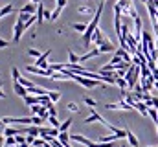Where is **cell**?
Masks as SVG:
<instances>
[{"mask_svg": "<svg viewBox=\"0 0 158 147\" xmlns=\"http://www.w3.org/2000/svg\"><path fill=\"white\" fill-rule=\"evenodd\" d=\"M151 107L158 109V98H153V99H151Z\"/></svg>", "mask_w": 158, "mask_h": 147, "instance_id": "f35d334b", "label": "cell"}, {"mask_svg": "<svg viewBox=\"0 0 158 147\" xmlns=\"http://www.w3.org/2000/svg\"><path fill=\"white\" fill-rule=\"evenodd\" d=\"M92 42H94V44H96L98 48H99V46H103V44H112V42H110V40H109V39L105 37L103 30H99V28H98V30L94 32V35H92Z\"/></svg>", "mask_w": 158, "mask_h": 147, "instance_id": "3957f363", "label": "cell"}, {"mask_svg": "<svg viewBox=\"0 0 158 147\" xmlns=\"http://www.w3.org/2000/svg\"><path fill=\"white\" fill-rule=\"evenodd\" d=\"M31 112H33V116H39V110H40V105H33V107H30Z\"/></svg>", "mask_w": 158, "mask_h": 147, "instance_id": "836d02e7", "label": "cell"}, {"mask_svg": "<svg viewBox=\"0 0 158 147\" xmlns=\"http://www.w3.org/2000/svg\"><path fill=\"white\" fill-rule=\"evenodd\" d=\"M66 109L70 110V112H79V105L77 103H74V101H70V103L66 105Z\"/></svg>", "mask_w": 158, "mask_h": 147, "instance_id": "f546056e", "label": "cell"}, {"mask_svg": "<svg viewBox=\"0 0 158 147\" xmlns=\"http://www.w3.org/2000/svg\"><path fill=\"white\" fill-rule=\"evenodd\" d=\"M24 32H26V30H24V22H19V20H17L15 26H13V42H19Z\"/></svg>", "mask_w": 158, "mask_h": 147, "instance_id": "52a82bcc", "label": "cell"}, {"mask_svg": "<svg viewBox=\"0 0 158 147\" xmlns=\"http://www.w3.org/2000/svg\"><path fill=\"white\" fill-rule=\"evenodd\" d=\"M13 11H15L13 4H7V6L0 7V19H2V17H6V15H9V13H13Z\"/></svg>", "mask_w": 158, "mask_h": 147, "instance_id": "e0dca14e", "label": "cell"}, {"mask_svg": "<svg viewBox=\"0 0 158 147\" xmlns=\"http://www.w3.org/2000/svg\"><path fill=\"white\" fill-rule=\"evenodd\" d=\"M99 55V48H94V50H90V52H86L85 55H81V59H79V63H85V61H90V59H94V57H98Z\"/></svg>", "mask_w": 158, "mask_h": 147, "instance_id": "ba28073f", "label": "cell"}, {"mask_svg": "<svg viewBox=\"0 0 158 147\" xmlns=\"http://www.w3.org/2000/svg\"><path fill=\"white\" fill-rule=\"evenodd\" d=\"M26 72L33 74V75H42V77H48V79H52V75H53V72L52 70H42V68H37V66H26Z\"/></svg>", "mask_w": 158, "mask_h": 147, "instance_id": "8992f818", "label": "cell"}, {"mask_svg": "<svg viewBox=\"0 0 158 147\" xmlns=\"http://www.w3.org/2000/svg\"><path fill=\"white\" fill-rule=\"evenodd\" d=\"M105 109H109V110H132V107L125 99H119L118 103H107Z\"/></svg>", "mask_w": 158, "mask_h": 147, "instance_id": "5b68a950", "label": "cell"}, {"mask_svg": "<svg viewBox=\"0 0 158 147\" xmlns=\"http://www.w3.org/2000/svg\"><path fill=\"white\" fill-rule=\"evenodd\" d=\"M116 50L118 48H114V44H103V46H99V53H116Z\"/></svg>", "mask_w": 158, "mask_h": 147, "instance_id": "9a60e30c", "label": "cell"}, {"mask_svg": "<svg viewBox=\"0 0 158 147\" xmlns=\"http://www.w3.org/2000/svg\"><path fill=\"white\" fill-rule=\"evenodd\" d=\"M44 19H46V20H52V11L44 9Z\"/></svg>", "mask_w": 158, "mask_h": 147, "instance_id": "8d00e7d4", "label": "cell"}, {"mask_svg": "<svg viewBox=\"0 0 158 147\" xmlns=\"http://www.w3.org/2000/svg\"><path fill=\"white\" fill-rule=\"evenodd\" d=\"M83 4H88V0H83Z\"/></svg>", "mask_w": 158, "mask_h": 147, "instance_id": "ee69618b", "label": "cell"}, {"mask_svg": "<svg viewBox=\"0 0 158 147\" xmlns=\"http://www.w3.org/2000/svg\"><path fill=\"white\" fill-rule=\"evenodd\" d=\"M26 134H30V136H40V127L37 125H33V127H26Z\"/></svg>", "mask_w": 158, "mask_h": 147, "instance_id": "2e32d148", "label": "cell"}, {"mask_svg": "<svg viewBox=\"0 0 158 147\" xmlns=\"http://www.w3.org/2000/svg\"><path fill=\"white\" fill-rule=\"evenodd\" d=\"M68 59H70V65H77L81 57H79V55H76V53H74L72 50H68Z\"/></svg>", "mask_w": 158, "mask_h": 147, "instance_id": "d4e9b609", "label": "cell"}, {"mask_svg": "<svg viewBox=\"0 0 158 147\" xmlns=\"http://www.w3.org/2000/svg\"><path fill=\"white\" fill-rule=\"evenodd\" d=\"M30 4H35V6H39V4H42L40 0H30Z\"/></svg>", "mask_w": 158, "mask_h": 147, "instance_id": "60d3db41", "label": "cell"}, {"mask_svg": "<svg viewBox=\"0 0 158 147\" xmlns=\"http://www.w3.org/2000/svg\"><path fill=\"white\" fill-rule=\"evenodd\" d=\"M57 140H59L63 145H68V144H70V134H68V132H61Z\"/></svg>", "mask_w": 158, "mask_h": 147, "instance_id": "603a6c76", "label": "cell"}, {"mask_svg": "<svg viewBox=\"0 0 158 147\" xmlns=\"http://www.w3.org/2000/svg\"><path fill=\"white\" fill-rule=\"evenodd\" d=\"M15 140H17V145H24L26 144V136H22V134H17Z\"/></svg>", "mask_w": 158, "mask_h": 147, "instance_id": "1f68e13d", "label": "cell"}, {"mask_svg": "<svg viewBox=\"0 0 158 147\" xmlns=\"http://www.w3.org/2000/svg\"><path fill=\"white\" fill-rule=\"evenodd\" d=\"M52 79H53V81H64V79H70V77H68V75H66V72L63 70V72H53Z\"/></svg>", "mask_w": 158, "mask_h": 147, "instance_id": "ac0fdd59", "label": "cell"}, {"mask_svg": "<svg viewBox=\"0 0 158 147\" xmlns=\"http://www.w3.org/2000/svg\"><path fill=\"white\" fill-rule=\"evenodd\" d=\"M66 6V0H57V7H64Z\"/></svg>", "mask_w": 158, "mask_h": 147, "instance_id": "ab89813d", "label": "cell"}, {"mask_svg": "<svg viewBox=\"0 0 158 147\" xmlns=\"http://www.w3.org/2000/svg\"><path fill=\"white\" fill-rule=\"evenodd\" d=\"M48 98H50V101H52V103H57V101L61 99V92H57V90H50Z\"/></svg>", "mask_w": 158, "mask_h": 147, "instance_id": "ffe728a7", "label": "cell"}, {"mask_svg": "<svg viewBox=\"0 0 158 147\" xmlns=\"http://www.w3.org/2000/svg\"><path fill=\"white\" fill-rule=\"evenodd\" d=\"M0 75H2V74H0Z\"/></svg>", "mask_w": 158, "mask_h": 147, "instance_id": "bcb514c9", "label": "cell"}, {"mask_svg": "<svg viewBox=\"0 0 158 147\" xmlns=\"http://www.w3.org/2000/svg\"><path fill=\"white\" fill-rule=\"evenodd\" d=\"M48 121H50V125H52L53 129H59V127H61V123H59V120H57L55 116H50V118H48Z\"/></svg>", "mask_w": 158, "mask_h": 147, "instance_id": "83f0119b", "label": "cell"}, {"mask_svg": "<svg viewBox=\"0 0 158 147\" xmlns=\"http://www.w3.org/2000/svg\"><path fill=\"white\" fill-rule=\"evenodd\" d=\"M142 2H143V4H149V2H151V0H142Z\"/></svg>", "mask_w": 158, "mask_h": 147, "instance_id": "7bdbcfd3", "label": "cell"}, {"mask_svg": "<svg viewBox=\"0 0 158 147\" xmlns=\"http://www.w3.org/2000/svg\"><path fill=\"white\" fill-rule=\"evenodd\" d=\"M11 75H13V83H19V81H20V77H22L17 66H13V68H11Z\"/></svg>", "mask_w": 158, "mask_h": 147, "instance_id": "4316f807", "label": "cell"}, {"mask_svg": "<svg viewBox=\"0 0 158 147\" xmlns=\"http://www.w3.org/2000/svg\"><path fill=\"white\" fill-rule=\"evenodd\" d=\"M28 55H31V57H35V59H39V57L42 55V53H40L39 50H35V48H30V50H28Z\"/></svg>", "mask_w": 158, "mask_h": 147, "instance_id": "f1b7e54d", "label": "cell"}, {"mask_svg": "<svg viewBox=\"0 0 158 147\" xmlns=\"http://www.w3.org/2000/svg\"><path fill=\"white\" fill-rule=\"evenodd\" d=\"M20 13H28V15H33V13H37V6H35V4H26V6L20 9Z\"/></svg>", "mask_w": 158, "mask_h": 147, "instance_id": "5bb4252c", "label": "cell"}, {"mask_svg": "<svg viewBox=\"0 0 158 147\" xmlns=\"http://www.w3.org/2000/svg\"><path fill=\"white\" fill-rule=\"evenodd\" d=\"M85 103H86V105H88V107H90V109H94V107H96V105H98V103H96V101H94V99H92V98H85Z\"/></svg>", "mask_w": 158, "mask_h": 147, "instance_id": "d6a6232c", "label": "cell"}, {"mask_svg": "<svg viewBox=\"0 0 158 147\" xmlns=\"http://www.w3.org/2000/svg\"><path fill=\"white\" fill-rule=\"evenodd\" d=\"M125 53H127V52H125V50H123V48H118V50H116V53H114V55H119V57H121V59H123V55H125Z\"/></svg>", "mask_w": 158, "mask_h": 147, "instance_id": "d590c367", "label": "cell"}, {"mask_svg": "<svg viewBox=\"0 0 158 147\" xmlns=\"http://www.w3.org/2000/svg\"><path fill=\"white\" fill-rule=\"evenodd\" d=\"M61 11H63V7H55V9L52 11V20H57L59 15H61Z\"/></svg>", "mask_w": 158, "mask_h": 147, "instance_id": "4dcf8cb0", "label": "cell"}, {"mask_svg": "<svg viewBox=\"0 0 158 147\" xmlns=\"http://www.w3.org/2000/svg\"><path fill=\"white\" fill-rule=\"evenodd\" d=\"M4 98H6V94L2 92V86H0V99H4Z\"/></svg>", "mask_w": 158, "mask_h": 147, "instance_id": "b9f144b4", "label": "cell"}, {"mask_svg": "<svg viewBox=\"0 0 158 147\" xmlns=\"http://www.w3.org/2000/svg\"><path fill=\"white\" fill-rule=\"evenodd\" d=\"M127 140H129V144H131L132 147H138V145H140V144H138V138H136L131 131H127Z\"/></svg>", "mask_w": 158, "mask_h": 147, "instance_id": "7402d4cb", "label": "cell"}, {"mask_svg": "<svg viewBox=\"0 0 158 147\" xmlns=\"http://www.w3.org/2000/svg\"><path fill=\"white\" fill-rule=\"evenodd\" d=\"M24 103H26L28 107H33V105H40V98H37V96H26V98H24Z\"/></svg>", "mask_w": 158, "mask_h": 147, "instance_id": "4fadbf2b", "label": "cell"}, {"mask_svg": "<svg viewBox=\"0 0 158 147\" xmlns=\"http://www.w3.org/2000/svg\"><path fill=\"white\" fill-rule=\"evenodd\" d=\"M96 11L98 9H94V6H88V4L77 7V13H81V15H96Z\"/></svg>", "mask_w": 158, "mask_h": 147, "instance_id": "8fae6325", "label": "cell"}, {"mask_svg": "<svg viewBox=\"0 0 158 147\" xmlns=\"http://www.w3.org/2000/svg\"><path fill=\"white\" fill-rule=\"evenodd\" d=\"M70 140H74V142H79V144H83V145L90 147L94 142L92 140H88V138H85V136H81V134H70Z\"/></svg>", "mask_w": 158, "mask_h": 147, "instance_id": "30bf717a", "label": "cell"}, {"mask_svg": "<svg viewBox=\"0 0 158 147\" xmlns=\"http://www.w3.org/2000/svg\"><path fill=\"white\" fill-rule=\"evenodd\" d=\"M13 90H15V94H17V96H20V98L30 96V94H28V88H26V86H22L20 83H13Z\"/></svg>", "mask_w": 158, "mask_h": 147, "instance_id": "9c48e42d", "label": "cell"}, {"mask_svg": "<svg viewBox=\"0 0 158 147\" xmlns=\"http://www.w3.org/2000/svg\"><path fill=\"white\" fill-rule=\"evenodd\" d=\"M147 116H149V118H151V120H153V121H155V123L158 125V109H155V107H149V112H147Z\"/></svg>", "mask_w": 158, "mask_h": 147, "instance_id": "44dd1931", "label": "cell"}, {"mask_svg": "<svg viewBox=\"0 0 158 147\" xmlns=\"http://www.w3.org/2000/svg\"><path fill=\"white\" fill-rule=\"evenodd\" d=\"M116 85L119 86V90H129V83H127L125 77H118L116 79Z\"/></svg>", "mask_w": 158, "mask_h": 147, "instance_id": "d6986e66", "label": "cell"}, {"mask_svg": "<svg viewBox=\"0 0 158 147\" xmlns=\"http://www.w3.org/2000/svg\"><path fill=\"white\" fill-rule=\"evenodd\" d=\"M72 28H74L76 32H79V33H85V32H86V28H88V24H81V22H76Z\"/></svg>", "mask_w": 158, "mask_h": 147, "instance_id": "484cf974", "label": "cell"}, {"mask_svg": "<svg viewBox=\"0 0 158 147\" xmlns=\"http://www.w3.org/2000/svg\"><path fill=\"white\" fill-rule=\"evenodd\" d=\"M138 77H142V70H140L138 65H132V66L129 68L127 75H125V79H127V83H129V90H132V88L138 85Z\"/></svg>", "mask_w": 158, "mask_h": 147, "instance_id": "6da1fadb", "label": "cell"}, {"mask_svg": "<svg viewBox=\"0 0 158 147\" xmlns=\"http://www.w3.org/2000/svg\"><path fill=\"white\" fill-rule=\"evenodd\" d=\"M132 109H136L138 112H140V114H142V116H147V112H149V107H147L143 101H136Z\"/></svg>", "mask_w": 158, "mask_h": 147, "instance_id": "7c38bea8", "label": "cell"}, {"mask_svg": "<svg viewBox=\"0 0 158 147\" xmlns=\"http://www.w3.org/2000/svg\"><path fill=\"white\" fill-rule=\"evenodd\" d=\"M7 46H9V42H7V40H4V39H0V48L4 50V48H7Z\"/></svg>", "mask_w": 158, "mask_h": 147, "instance_id": "74e56055", "label": "cell"}, {"mask_svg": "<svg viewBox=\"0 0 158 147\" xmlns=\"http://www.w3.org/2000/svg\"><path fill=\"white\" fill-rule=\"evenodd\" d=\"M48 114H50V116H55V118H57V109H55V107L52 105V107L48 109Z\"/></svg>", "mask_w": 158, "mask_h": 147, "instance_id": "e575fe53", "label": "cell"}, {"mask_svg": "<svg viewBox=\"0 0 158 147\" xmlns=\"http://www.w3.org/2000/svg\"><path fill=\"white\" fill-rule=\"evenodd\" d=\"M50 53H52V48H48V50H46V52L40 55L39 59L33 63V66H37V68H42V70H50V65L46 63V61H48V57H50Z\"/></svg>", "mask_w": 158, "mask_h": 147, "instance_id": "277c9868", "label": "cell"}, {"mask_svg": "<svg viewBox=\"0 0 158 147\" xmlns=\"http://www.w3.org/2000/svg\"><path fill=\"white\" fill-rule=\"evenodd\" d=\"M149 147H156V145H149Z\"/></svg>", "mask_w": 158, "mask_h": 147, "instance_id": "f6af8a7d", "label": "cell"}, {"mask_svg": "<svg viewBox=\"0 0 158 147\" xmlns=\"http://www.w3.org/2000/svg\"><path fill=\"white\" fill-rule=\"evenodd\" d=\"M4 125H13V123H19V125H31L33 123V118H11V116H6L0 120Z\"/></svg>", "mask_w": 158, "mask_h": 147, "instance_id": "7a4b0ae2", "label": "cell"}, {"mask_svg": "<svg viewBox=\"0 0 158 147\" xmlns=\"http://www.w3.org/2000/svg\"><path fill=\"white\" fill-rule=\"evenodd\" d=\"M70 125H72V118H68V120H64V121L61 123V127H59V131H61V132H66V131L70 129Z\"/></svg>", "mask_w": 158, "mask_h": 147, "instance_id": "cb8c5ba5", "label": "cell"}]
</instances>
